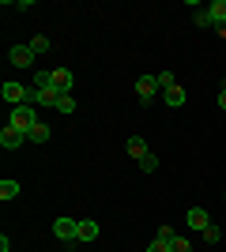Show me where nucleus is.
Masks as SVG:
<instances>
[{
    "label": "nucleus",
    "mask_w": 226,
    "mask_h": 252,
    "mask_svg": "<svg viewBox=\"0 0 226 252\" xmlns=\"http://www.w3.org/2000/svg\"><path fill=\"white\" fill-rule=\"evenodd\" d=\"M8 125H11V128H19V132H31V128L38 125V113H34L31 105H11Z\"/></svg>",
    "instance_id": "nucleus-1"
},
{
    "label": "nucleus",
    "mask_w": 226,
    "mask_h": 252,
    "mask_svg": "<svg viewBox=\"0 0 226 252\" xmlns=\"http://www.w3.org/2000/svg\"><path fill=\"white\" fill-rule=\"evenodd\" d=\"M159 79H155V75H140V79H136V98H140L143 105H151L155 102V98H159Z\"/></svg>",
    "instance_id": "nucleus-2"
},
{
    "label": "nucleus",
    "mask_w": 226,
    "mask_h": 252,
    "mask_svg": "<svg viewBox=\"0 0 226 252\" xmlns=\"http://www.w3.org/2000/svg\"><path fill=\"white\" fill-rule=\"evenodd\" d=\"M53 237L57 241H79V222L75 219H53Z\"/></svg>",
    "instance_id": "nucleus-3"
},
{
    "label": "nucleus",
    "mask_w": 226,
    "mask_h": 252,
    "mask_svg": "<svg viewBox=\"0 0 226 252\" xmlns=\"http://www.w3.org/2000/svg\"><path fill=\"white\" fill-rule=\"evenodd\" d=\"M8 61L15 64V68H23V72H27V68H34V61H38V57L31 53V45H11V49H8Z\"/></svg>",
    "instance_id": "nucleus-4"
},
{
    "label": "nucleus",
    "mask_w": 226,
    "mask_h": 252,
    "mask_svg": "<svg viewBox=\"0 0 226 252\" xmlns=\"http://www.w3.org/2000/svg\"><path fill=\"white\" fill-rule=\"evenodd\" d=\"M27 91H31V87L15 83V79H8V83L0 87V94H4V102H11V105H23V102H27Z\"/></svg>",
    "instance_id": "nucleus-5"
},
{
    "label": "nucleus",
    "mask_w": 226,
    "mask_h": 252,
    "mask_svg": "<svg viewBox=\"0 0 226 252\" xmlns=\"http://www.w3.org/2000/svg\"><path fill=\"white\" fill-rule=\"evenodd\" d=\"M23 143H27V132L4 125V132H0V147H4V151H15V147H23Z\"/></svg>",
    "instance_id": "nucleus-6"
},
{
    "label": "nucleus",
    "mask_w": 226,
    "mask_h": 252,
    "mask_svg": "<svg viewBox=\"0 0 226 252\" xmlns=\"http://www.w3.org/2000/svg\"><path fill=\"white\" fill-rule=\"evenodd\" d=\"M207 226H211L207 211H204V207H189V230H200V233H204Z\"/></svg>",
    "instance_id": "nucleus-7"
},
{
    "label": "nucleus",
    "mask_w": 226,
    "mask_h": 252,
    "mask_svg": "<svg viewBox=\"0 0 226 252\" xmlns=\"http://www.w3.org/2000/svg\"><path fill=\"white\" fill-rule=\"evenodd\" d=\"M147 155H151L147 139H143V136H129V158H136V162H140V158H147Z\"/></svg>",
    "instance_id": "nucleus-8"
},
{
    "label": "nucleus",
    "mask_w": 226,
    "mask_h": 252,
    "mask_svg": "<svg viewBox=\"0 0 226 252\" xmlns=\"http://www.w3.org/2000/svg\"><path fill=\"white\" fill-rule=\"evenodd\" d=\"M72 83H75V75L68 72V68H53V87L57 91H68V94H72Z\"/></svg>",
    "instance_id": "nucleus-9"
},
{
    "label": "nucleus",
    "mask_w": 226,
    "mask_h": 252,
    "mask_svg": "<svg viewBox=\"0 0 226 252\" xmlns=\"http://www.w3.org/2000/svg\"><path fill=\"white\" fill-rule=\"evenodd\" d=\"M79 241H83V245L98 241V222H91V219H79Z\"/></svg>",
    "instance_id": "nucleus-10"
},
{
    "label": "nucleus",
    "mask_w": 226,
    "mask_h": 252,
    "mask_svg": "<svg viewBox=\"0 0 226 252\" xmlns=\"http://www.w3.org/2000/svg\"><path fill=\"white\" fill-rule=\"evenodd\" d=\"M49 136H53V128H49V125H42V121H38V125H34L31 132H27V139H31V143H49Z\"/></svg>",
    "instance_id": "nucleus-11"
},
{
    "label": "nucleus",
    "mask_w": 226,
    "mask_h": 252,
    "mask_svg": "<svg viewBox=\"0 0 226 252\" xmlns=\"http://www.w3.org/2000/svg\"><path fill=\"white\" fill-rule=\"evenodd\" d=\"M207 15L215 27H226V0H215V4H207Z\"/></svg>",
    "instance_id": "nucleus-12"
},
{
    "label": "nucleus",
    "mask_w": 226,
    "mask_h": 252,
    "mask_svg": "<svg viewBox=\"0 0 226 252\" xmlns=\"http://www.w3.org/2000/svg\"><path fill=\"white\" fill-rule=\"evenodd\" d=\"M15 196H19V181L4 177V181H0V200H4V203H11Z\"/></svg>",
    "instance_id": "nucleus-13"
},
{
    "label": "nucleus",
    "mask_w": 226,
    "mask_h": 252,
    "mask_svg": "<svg viewBox=\"0 0 226 252\" xmlns=\"http://www.w3.org/2000/svg\"><path fill=\"white\" fill-rule=\"evenodd\" d=\"M162 102L170 105V109H177V105H185V87H170V91H162Z\"/></svg>",
    "instance_id": "nucleus-14"
},
{
    "label": "nucleus",
    "mask_w": 226,
    "mask_h": 252,
    "mask_svg": "<svg viewBox=\"0 0 226 252\" xmlns=\"http://www.w3.org/2000/svg\"><path fill=\"white\" fill-rule=\"evenodd\" d=\"M27 45H31V53H34V57H42V53H49V45H53V42H49L45 34H38V38H31Z\"/></svg>",
    "instance_id": "nucleus-15"
},
{
    "label": "nucleus",
    "mask_w": 226,
    "mask_h": 252,
    "mask_svg": "<svg viewBox=\"0 0 226 252\" xmlns=\"http://www.w3.org/2000/svg\"><path fill=\"white\" fill-rule=\"evenodd\" d=\"M53 109H61V113H75V98L72 94H61V98H57V105H53Z\"/></svg>",
    "instance_id": "nucleus-16"
},
{
    "label": "nucleus",
    "mask_w": 226,
    "mask_h": 252,
    "mask_svg": "<svg viewBox=\"0 0 226 252\" xmlns=\"http://www.w3.org/2000/svg\"><path fill=\"white\" fill-rule=\"evenodd\" d=\"M34 87H38V91L53 87V72H34Z\"/></svg>",
    "instance_id": "nucleus-17"
},
{
    "label": "nucleus",
    "mask_w": 226,
    "mask_h": 252,
    "mask_svg": "<svg viewBox=\"0 0 226 252\" xmlns=\"http://www.w3.org/2000/svg\"><path fill=\"white\" fill-rule=\"evenodd\" d=\"M140 169H143V173H155V169H159V155L151 151L147 158H140Z\"/></svg>",
    "instance_id": "nucleus-18"
},
{
    "label": "nucleus",
    "mask_w": 226,
    "mask_h": 252,
    "mask_svg": "<svg viewBox=\"0 0 226 252\" xmlns=\"http://www.w3.org/2000/svg\"><path fill=\"white\" fill-rule=\"evenodd\" d=\"M155 79H159V87H162V91H170V87H177V75H173V72H159Z\"/></svg>",
    "instance_id": "nucleus-19"
},
{
    "label": "nucleus",
    "mask_w": 226,
    "mask_h": 252,
    "mask_svg": "<svg viewBox=\"0 0 226 252\" xmlns=\"http://www.w3.org/2000/svg\"><path fill=\"white\" fill-rule=\"evenodd\" d=\"M219 237H223V230H219L215 222H211V226L204 230V241H207V245H219Z\"/></svg>",
    "instance_id": "nucleus-20"
},
{
    "label": "nucleus",
    "mask_w": 226,
    "mask_h": 252,
    "mask_svg": "<svg viewBox=\"0 0 226 252\" xmlns=\"http://www.w3.org/2000/svg\"><path fill=\"white\" fill-rule=\"evenodd\" d=\"M170 252H193V245L185 241V237H173V241H170Z\"/></svg>",
    "instance_id": "nucleus-21"
},
{
    "label": "nucleus",
    "mask_w": 226,
    "mask_h": 252,
    "mask_svg": "<svg viewBox=\"0 0 226 252\" xmlns=\"http://www.w3.org/2000/svg\"><path fill=\"white\" fill-rule=\"evenodd\" d=\"M193 23H196V27H215V23H211V15H207V8H204V11H196Z\"/></svg>",
    "instance_id": "nucleus-22"
},
{
    "label": "nucleus",
    "mask_w": 226,
    "mask_h": 252,
    "mask_svg": "<svg viewBox=\"0 0 226 252\" xmlns=\"http://www.w3.org/2000/svg\"><path fill=\"white\" fill-rule=\"evenodd\" d=\"M147 252H170V241H159V237H155V241L147 245Z\"/></svg>",
    "instance_id": "nucleus-23"
},
{
    "label": "nucleus",
    "mask_w": 226,
    "mask_h": 252,
    "mask_svg": "<svg viewBox=\"0 0 226 252\" xmlns=\"http://www.w3.org/2000/svg\"><path fill=\"white\" fill-rule=\"evenodd\" d=\"M155 237H159V241H173V237H177V233H173L170 226H159V233H155Z\"/></svg>",
    "instance_id": "nucleus-24"
},
{
    "label": "nucleus",
    "mask_w": 226,
    "mask_h": 252,
    "mask_svg": "<svg viewBox=\"0 0 226 252\" xmlns=\"http://www.w3.org/2000/svg\"><path fill=\"white\" fill-rule=\"evenodd\" d=\"M219 109H226V87L219 91Z\"/></svg>",
    "instance_id": "nucleus-25"
},
{
    "label": "nucleus",
    "mask_w": 226,
    "mask_h": 252,
    "mask_svg": "<svg viewBox=\"0 0 226 252\" xmlns=\"http://www.w3.org/2000/svg\"><path fill=\"white\" fill-rule=\"evenodd\" d=\"M143 252H147V249H143Z\"/></svg>",
    "instance_id": "nucleus-26"
}]
</instances>
